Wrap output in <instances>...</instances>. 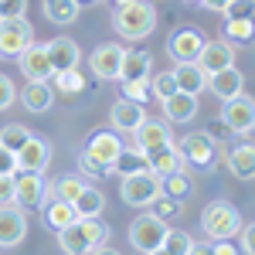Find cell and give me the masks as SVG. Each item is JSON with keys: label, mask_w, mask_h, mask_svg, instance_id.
Masks as SVG:
<instances>
[{"label": "cell", "mask_w": 255, "mask_h": 255, "mask_svg": "<svg viewBox=\"0 0 255 255\" xmlns=\"http://www.w3.org/2000/svg\"><path fill=\"white\" fill-rule=\"evenodd\" d=\"M204 41L208 38H204L197 27H180V31H174L170 41H167V55H170L174 61H197Z\"/></svg>", "instance_id": "13"}, {"label": "cell", "mask_w": 255, "mask_h": 255, "mask_svg": "<svg viewBox=\"0 0 255 255\" xmlns=\"http://www.w3.org/2000/svg\"><path fill=\"white\" fill-rule=\"evenodd\" d=\"M208 89L218 99H232L238 92H245V79H242V72H238L235 65H225V68H218V72L208 75Z\"/></svg>", "instance_id": "22"}, {"label": "cell", "mask_w": 255, "mask_h": 255, "mask_svg": "<svg viewBox=\"0 0 255 255\" xmlns=\"http://www.w3.org/2000/svg\"><path fill=\"white\" fill-rule=\"evenodd\" d=\"M82 150L96 160V163H102V167L109 170V167H113V160H116V153L123 150V143H119V133H116V129H99V133H92V136H89V143H85Z\"/></svg>", "instance_id": "14"}, {"label": "cell", "mask_w": 255, "mask_h": 255, "mask_svg": "<svg viewBox=\"0 0 255 255\" xmlns=\"http://www.w3.org/2000/svg\"><path fill=\"white\" fill-rule=\"evenodd\" d=\"M197 3H204L208 10H218V14H221V10L228 7V0H197Z\"/></svg>", "instance_id": "47"}, {"label": "cell", "mask_w": 255, "mask_h": 255, "mask_svg": "<svg viewBox=\"0 0 255 255\" xmlns=\"http://www.w3.org/2000/svg\"><path fill=\"white\" fill-rule=\"evenodd\" d=\"M79 167H82V174H92V177H106V174H109V170H106L102 163H96V160L89 157L85 150L79 153Z\"/></svg>", "instance_id": "44"}, {"label": "cell", "mask_w": 255, "mask_h": 255, "mask_svg": "<svg viewBox=\"0 0 255 255\" xmlns=\"http://www.w3.org/2000/svg\"><path fill=\"white\" fill-rule=\"evenodd\" d=\"M143 119H146V109H143V102H133V99H119L109 109V123L116 133H133Z\"/></svg>", "instance_id": "18"}, {"label": "cell", "mask_w": 255, "mask_h": 255, "mask_svg": "<svg viewBox=\"0 0 255 255\" xmlns=\"http://www.w3.org/2000/svg\"><path fill=\"white\" fill-rule=\"evenodd\" d=\"M41 215H44V225L51 228V232H61L65 225H72L75 221V204L72 201H61V197H44L41 201Z\"/></svg>", "instance_id": "25"}, {"label": "cell", "mask_w": 255, "mask_h": 255, "mask_svg": "<svg viewBox=\"0 0 255 255\" xmlns=\"http://www.w3.org/2000/svg\"><path fill=\"white\" fill-rule=\"evenodd\" d=\"M177 150H180V160L191 163L194 170H215L221 163V157H225L218 150V139H211L208 133H187L177 143Z\"/></svg>", "instance_id": "4"}, {"label": "cell", "mask_w": 255, "mask_h": 255, "mask_svg": "<svg viewBox=\"0 0 255 255\" xmlns=\"http://www.w3.org/2000/svg\"><path fill=\"white\" fill-rule=\"evenodd\" d=\"M139 170H150V167H146V153L136 150V146H123L113 160V167H109V174H119V177L139 174Z\"/></svg>", "instance_id": "28"}, {"label": "cell", "mask_w": 255, "mask_h": 255, "mask_svg": "<svg viewBox=\"0 0 255 255\" xmlns=\"http://www.w3.org/2000/svg\"><path fill=\"white\" fill-rule=\"evenodd\" d=\"M119 197L129 208H150L160 197V177L153 170H139V174H126L119 184Z\"/></svg>", "instance_id": "6"}, {"label": "cell", "mask_w": 255, "mask_h": 255, "mask_svg": "<svg viewBox=\"0 0 255 255\" xmlns=\"http://www.w3.org/2000/svg\"><path fill=\"white\" fill-rule=\"evenodd\" d=\"M17 65H20V72H24V79H27V82H51V75H55L44 44H34V41L17 55Z\"/></svg>", "instance_id": "11"}, {"label": "cell", "mask_w": 255, "mask_h": 255, "mask_svg": "<svg viewBox=\"0 0 255 255\" xmlns=\"http://www.w3.org/2000/svg\"><path fill=\"white\" fill-rule=\"evenodd\" d=\"M44 51H48V61H51L55 72L79 68V61H82V51H79V44H75L72 38H51L48 44H44Z\"/></svg>", "instance_id": "20"}, {"label": "cell", "mask_w": 255, "mask_h": 255, "mask_svg": "<svg viewBox=\"0 0 255 255\" xmlns=\"http://www.w3.org/2000/svg\"><path fill=\"white\" fill-rule=\"evenodd\" d=\"M238 235H242V245H238V252L252 255V252H255V225H245V221H242Z\"/></svg>", "instance_id": "42"}, {"label": "cell", "mask_w": 255, "mask_h": 255, "mask_svg": "<svg viewBox=\"0 0 255 255\" xmlns=\"http://www.w3.org/2000/svg\"><path fill=\"white\" fill-rule=\"evenodd\" d=\"M34 41V27L27 17H0V58H17Z\"/></svg>", "instance_id": "7"}, {"label": "cell", "mask_w": 255, "mask_h": 255, "mask_svg": "<svg viewBox=\"0 0 255 255\" xmlns=\"http://www.w3.org/2000/svg\"><path fill=\"white\" fill-rule=\"evenodd\" d=\"M238 228H242V215H238V208L232 201H211L204 211H201V232L211 238H232L238 235Z\"/></svg>", "instance_id": "3"}, {"label": "cell", "mask_w": 255, "mask_h": 255, "mask_svg": "<svg viewBox=\"0 0 255 255\" xmlns=\"http://www.w3.org/2000/svg\"><path fill=\"white\" fill-rule=\"evenodd\" d=\"M174 139V133H170V123L167 119H143L136 129H133V146L136 150H150V146H160V143H170Z\"/></svg>", "instance_id": "15"}, {"label": "cell", "mask_w": 255, "mask_h": 255, "mask_svg": "<svg viewBox=\"0 0 255 255\" xmlns=\"http://www.w3.org/2000/svg\"><path fill=\"white\" fill-rule=\"evenodd\" d=\"M153 72V55L146 48H136V51H123V61H119V79H150Z\"/></svg>", "instance_id": "26"}, {"label": "cell", "mask_w": 255, "mask_h": 255, "mask_svg": "<svg viewBox=\"0 0 255 255\" xmlns=\"http://www.w3.org/2000/svg\"><path fill=\"white\" fill-rule=\"evenodd\" d=\"M153 204H157V211H153V215L163 218V221H167V218H177L180 211H184V208H180L184 201H174V197H163V194H160L157 201H153Z\"/></svg>", "instance_id": "39"}, {"label": "cell", "mask_w": 255, "mask_h": 255, "mask_svg": "<svg viewBox=\"0 0 255 255\" xmlns=\"http://www.w3.org/2000/svg\"><path fill=\"white\" fill-rule=\"evenodd\" d=\"M119 3H126V0H116V7H119Z\"/></svg>", "instance_id": "49"}, {"label": "cell", "mask_w": 255, "mask_h": 255, "mask_svg": "<svg viewBox=\"0 0 255 255\" xmlns=\"http://www.w3.org/2000/svg\"><path fill=\"white\" fill-rule=\"evenodd\" d=\"M225 163H228V170H232L238 180H252L255 177V146L252 143H238V146H232L228 157H225Z\"/></svg>", "instance_id": "27"}, {"label": "cell", "mask_w": 255, "mask_h": 255, "mask_svg": "<svg viewBox=\"0 0 255 255\" xmlns=\"http://www.w3.org/2000/svg\"><path fill=\"white\" fill-rule=\"evenodd\" d=\"M197 65L211 75L218 68H225V65H235V44L228 38H218V41H204V48H201V55H197Z\"/></svg>", "instance_id": "16"}, {"label": "cell", "mask_w": 255, "mask_h": 255, "mask_svg": "<svg viewBox=\"0 0 255 255\" xmlns=\"http://www.w3.org/2000/svg\"><path fill=\"white\" fill-rule=\"evenodd\" d=\"M174 82H177V92L201 96L208 89V72L197 61H174Z\"/></svg>", "instance_id": "17"}, {"label": "cell", "mask_w": 255, "mask_h": 255, "mask_svg": "<svg viewBox=\"0 0 255 255\" xmlns=\"http://www.w3.org/2000/svg\"><path fill=\"white\" fill-rule=\"evenodd\" d=\"M252 0H228V7L221 10L225 17H252Z\"/></svg>", "instance_id": "40"}, {"label": "cell", "mask_w": 255, "mask_h": 255, "mask_svg": "<svg viewBox=\"0 0 255 255\" xmlns=\"http://www.w3.org/2000/svg\"><path fill=\"white\" fill-rule=\"evenodd\" d=\"M48 197V184H44V174H34V170H17L14 174V204L31 211V208H41V201Z\"/></svg>", "instance_id": "9"}, {"label": "cell", "mask_w": 255, "mask_h": 255, "mask_svg": "<svg viewBox=\"0 0 255 255\" xmlns=\"http://www.w3.org/2000/svg\"><path fill=\"white\" fill-rule=\"evenodd\" d=\"M27 235V215L17 204H0V249H14Z\"/></svg>", "instance_id": "10"}, {"label": "cell", "mask_w": 255, "mask_h": 255, "mask_svg": "<svg viewBox=\"0 0 255 255\" xmlns=\"http://www.w3.org/2000/svg\"><path fill=\"white\" fill-rule=\"evenodd\" d=\"M160 252H167V255H194V238L187 235V232H180V228H174V232L167 228Z\"/></svg>", "instance_id": "34"}, {"label": "cell", "mask_w": 255, "mask_h": 255, "mask_svg": "<svg viewBox=\"0 0 255 255\" xmlns=\"http://www.w3.org/2000/svg\"><path fill=\"white\" fill-rule=\"evenodd\" d=\"M113 27L119 38L126 41H143L146 34H153L157 27V10L146 0H126L113 10Z\"/></svg>", "instance_id": "2"}, {"label": "cell", "mask_w": 255, "mask_h": 255, "mask_svg": "<svg viewBox=\"0 0 255 255\" xmlns=\"http://www.w3.org/2000/svg\"><path fill=\"white\" fill-rule=\"evenodd\" d=\"M17 99L24 102L27 113H48L55 106V89H51V82H27L17 92Z\"/></svg>", "instance_id": "23"}, {"label": "cell", "mask_w": 255, "mask_h": 255, "mask_svg": "<svg viewBox=\"0 0 255 255\" xmlns=\"http://www.w3.org/2000/svg\"><path fill=\"white\" fill-rule=\"evenodd\" d=\"M27 136H31V129H27V126L10 123V126H3V129H0V146H3V150H10V153H17L20 146L27 143Z\"/></svg>", "instance_id": "36"}, {"label": "cell", "mask_w": 255, "mask_h": 255, "mask_svg": "<svg viewBox=\"0 0 255 255\" xmlns=\"http://www.w3.org/2000/svg\"><path fill=\"white\" fill-rule=\"evenodd\" d=\"M146 167L157 177L170 174V170H180L184 160H180V150H177L174 139H170V143H160V146H150V150H146Z\"/></svg>", "instance_id": "21"}, {"label": "cell", "mask_w": 255, "mask_h": 255, "mask_svg": "<svg viewBox=\"0 0 255 255\" xmlns=\"http://www.w3.org/2000/svg\"><path fill=\"white\" fill-rule=\"evenodd\" d=\"M194 191V184H191V177L184 174V167L180 170H170V174L160 177V194L163 197H174V201H187Z\"/></svg>", "instance_id": "29"}, {"label": "cell", "mask_w": 255, "mask_h": 255, "mask_svg": "<svg viewBox=\"0 0 255 255\" xmlns=\"http://www.w3.org/2000/svg\"><path fill=\"white\" fill-rule=\"evenodd\" d=\"M255 27H252V17H228L225 20V34L221 38H228L232 44H245V41H252Z\"/></svg>", "instance_id": "35"}, {"label": "cell", "mask_w": 255, "mask_h": 255, "mask_svg": "<svg viewBox=\"0 0 255 255\" xmlns=\"http://www.w3.org/2000/svg\"><path fill=\"white\" fill-rule=\"evenodd\" d=\"M163 235H167V221L157 218L153 211L150 215H136L129 221V245L143 255H153L160 252V245H163Z\"/></svg>", "instance_id": "5"}, {"label": "cell", "mask_w": 255, "mask_h": 255, "mask_svg": "<svg viewBox=\"0 0 255 255\" xmlns=\"http://www.w3.org/2000/svg\"><path fill=\"white\" fill-rule=\"evenodd\" d=\"M79 7H96V3H102V0H75Z\"/></svg>", "instance_id": "48"}, {"label": "cell", "mask_w": 255, "mask_h": 255, "mask_svg": "<svg viewBox=\"0 0 255 255\" xmlns=\"http://www.w3.org/2000/svg\"><path fill=\"white\" fill-rule=\"evenodd\" d=\"M82 187H85V177L82 174H61L55 180V187L48 191V197H61V201H75L82 194Z\"/></svg>", "instance_id": "33"}, {"label": "cell", "mask_w": 255, "mask_h": 255, "mask_svg": "<svg viewBox=\"0 0 255 255\" xmlns=\"http://www.w3.org/2000/svg\"><path fill=\"white\" fill-rule=\"evenodd\" d=\"M27 0H0V17H24Z\"/></svg>", "instance_id": "41"}, {"label": "cell", "mask_w": 255, "mask_h": 255, "mask_svg": "<svg viewBox=\"0 0 255 255\" xmlns=\"http://www.w3.org/2000/svg\"><path fill=\"white\" fill-rule=\"evenodd\" d=\"M119 85H123V99L146 102V96H150V79H119Z\"/></svg>", "instance_id": "37"}, {"label": "cell", "mask_w": 255, "mask_h": 255, "mask_svg": "<svg viewBox=\"0 0 255 255\" xmlns=\"http://www.w3.org/2000/svg\"><path fill=\"white\" fill-rule=\"evenodd\" d=\"M14 99H17V89H14V82L7 79V75H0V109L14 106Z\"/></svg>", "instance_id": "43"}, {"label": "cell", "mask_w": 255, "mask_h": 255, "mask_svg": "<svg viewBox=\"0 0 255 255\" xmlns=\"http://www.w3.org/2000/svg\"><path fill=\"white\" fill-rule=\"evenodd\" d=\"M160 106H163L167 123H191L197 116V96H187V92H174V96L160 99Z\"/></svg>", "instance_id": "24"}, {"label": "cell", "mask_w": 255, "mask_h": 255, "mask_svg": "<svg viewBox=\"0 0 255 255\" xmlns=\"http://www.w3.org/2000/svg\"><path fill=\"white\" fill-rule=\"evenodd\" d=\"M14 157H17V170H34V174H44V170L51 167V143L31 133V136H27V143L20 146Z\"/></svg>", "instance_id": "12"}, {"label": "cell", "mask_w": 255, "mask_h": 255, "mask_svg": "<svg viewBox=\"0 0 255 255\" xmlns=\"http://www.w3.org/2000/svg\"><path fill=\"white\" fill-rule=\"evenodd\" d=\"M0 204H14V174H0Z\"/></svg>", "instance_id": "45"}, {"label": "cell", "mask_w": 255, "mask_h": 255, "mask_svg": "<svg viewBox=\"0 0 255 255\" xmlns=\"http://www.w3.org/2000/svg\"><path fill=\"white\" fill-rule=\"evenodd\" d=\"M55 79V92H61V99H75L85 89V79H82V72H75V68H68V72H55L51 75Z\"/></svg>", "instance_id": "32"}, {"label": "cell", "mask_w": 255, "mask_h": 255, "mask_svg": "<svg viewBox=\"0 0 255 255\" xmlns=\"http://www.w3.org/2000/svg\"><path fill=\"white\" fill-rule=\"evenodd\" d=\"M72 204H75V215L79 218H99L102 211H106V194H102L99 187H89V184H85L82 194L75 197Z\"/></svg>", "instance_id": "30"}, {"label": "cell", "mask_w": 255, "mask_h": 255, "mask_svg": "<svg viewBox=\"0 0 255 255\" xmlns=\"http://www.w3.org/2000/svg\"><path fill=\"white\" fill-rule=\"evenodd\" d=\"M221 123H225V129H232L235 136H249V133H252V126H255V102L245 96V92L225 99Z\"/></svg>", "instance_id": "8"}, {"label": "cell", "mask_w": 255, "mask_h": 255, "mask_svg": "<svg viewBox=\"0 0 255 255\" xmlns=\"http://www.w3.org/2000/svg\"><path fill=\"white\" fill-rule=\"evenodd\" d=\"M41 10L51 24H75L82 7L75 0H41Z\"/></svg>", "instance_id": "31"}, {"label": "cell", "mask_w": 255, "mask_h": 255, "mask_svg": "<svg viewBox=\"0 0 255 255\" xmlns=\"http://www.w3.org/2000/svg\"><path fill=\"white\" fill-rule=\"evenodd\" d=\"M58 235V245L61 252L68 255H89V252H99L106 242H109V225L99 218H75L72 225H65Z\"/></svg>", "instance_id": "1"}, {"label": "cell", "mask_w": 255, "mask_h": 255, "mask_svg": "<svg viewBox=\"0 0 255 255\" xmlns=\"http://www.w3.org/2000/svg\"><path fill=\"white\" fill-rule=\"evenodd\" d=\"M150 92L157 99H167L177 92V82H174V72H160L157 79H150Z\"/></svg>", "instance_id": "38"}, {"label": "cell", "mask_w": 255, "mask_h": 255, "mask_svg": "<svg viewBox=\"0 0 255 255\" xmlns=\"http://www.w3.org/2000/svg\"><path fill=\"white\" fill-rule=\"evenodd\" d=\"M123 44H99L89 55V68L99 79H119V61H123Z\"/></svg>", "instance_id": "19"}, {"label": "cell", "mask_w": 255, "mask_h": 255, "mask_svg": "<svg viewBox=\"0 0 255 255\" xmlns=\"http://www.w3.org/2000/svg\"><path fill=\"white\" fill-rule=\"evenodd\" d=\"M0 174H17V157L0 146Z\"/></svg>", "instance_id": "46"}]
</instances>
